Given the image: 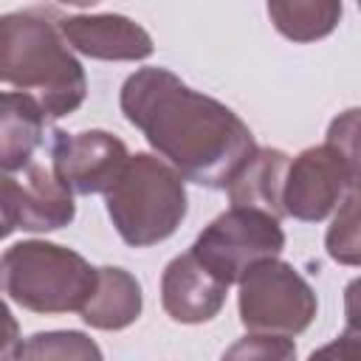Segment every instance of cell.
Segmentation results:
<instances>
[{"label":"cell","mask_w":361,"mask_h":361,"mask_svg":"<svg viewBox=\"0 0 361 361\" xmlns=\"http://www.w3.org/2000/svg\"><path fill=\"white\" fill-rule=\"evenodd\" d=\"M118 107L161 161L206 189H226L257 149L251 127L228 104L192 90L158 65L124 79Z\"/></svg>","instance_id":"6da1fadb"},{"label":"cell","mask_w":361,"mask_h":361,"mask_svg":"<svg viewBox=\"0 0 361 361\" xmlns=\"http://www.w3.org/2000/svg\"><path fill=\"white\" fill-rule=\"evenodd\" d=\"M0 82L37 99L48 118L71 116L87 96L82 62L42 11L0 14Z\"/></svg>","instance_id":"7a4b0ae2"},{"label":"cell","mask_w":361,"mask_h":361,"mask_svg":"<svg viewBox=\"0 0 361 361\" xmlns=\"http://www.w3.org/2000/svg\"><path fill=\"white\" fill-rule=\"evenodd\" d=\"M107 217L116 234L133 248L169 240L189 212L186 180L158 155L135 152L104 192Z\"/></svg>","instance_id":"3957f363"},{"label":"cell","mask_w":361,"mask_h":361,"mask_svg":"<svg viewBox=\"0 0 361 361\" xmlns=\"http://www.w3.org/2000/svg\"><path fill=\"white\" fill-rule=\"evenodd\" d=\"M96 274L99 268L79 251L48 240H23L0 254V293L42 316L79 313L96 288Z\"/></svg>","instance_id":"277c9868"},{"label":"cell","mask_w":361,"mask_h":361,"mask_svg":"<svg viewBox=\"0 0 361 361\" xmlns=\"http://www.w3.org/2000/svg\"><path fill=\"white\" fill-rule=\"evenodd\" d=\"M358 189V107L333 118L327 138L302 149L288 164L282 206L285 217L322 223Z\"/></svg>","instance_id":"5b68a950"},{"label":"cell","mask_w":361,"mask_h":361,"mask_svg":"<svg viewBox=\"0 0 361 361\" xmlns=\"http://www.w3.org/2000/svg\"><path fill=\"white\" fill-rule=\"evenodd\" d=\"M237 285V310L248 333L293 338L305 333L319 313L310 282L279 257L257 262Z\"/></svg>","instance_id":"8992f818"},{"label":"cell","mask_w":361,"mask_h":361,"mask_svg":"<svg viewBox=\"0 0 361 361\" xmlns=\"http://www.w3.org/2000/svg\"><path fill=\"white\" fill-rule=\"evenodd\" d=\"M282 248L285 231L276 217L257 209L231 206L197 234L189 251L223 285H234L257 262L276 259Z\"/></svg>","instance_id":"52a82bcc"},{"label":"cell","mask_w":361,"mask_h":361,"mask_svg":"<svg viewBox=\"0 0 361 361\" xmlns=\"http://www.w3.org/2000/svg\"><path fill=\"white\" fill-rule=\"evenodd\" d=\"M127 158V144L107 130H54L51 135V172L71 195H104Z\"/></svg>","instance_id":"ba28073f"},{"label":"cell","mask_w":361,"mask_h":361,"mask_svg":"<svg viewBox=\"0 0 361 361\" xmlns=\"http://www.w3.org/2000/svg\"><path fill=\"white\" fill-rule=\"evenodd\" d=\"M56 28L71 51L102 62H141L152 56L155 42L144 25L127 14H59Z\"/></svg>","instance_id":"9c48e42d"},{"label":"cell","mask_w":361,"mask_h":361,"mask_svg":"<svg viewBox=\"0 0 361 361\" xmlns=\"http://www.w3.org/2000/svg\"><path fill=\"white\" fill-rule=\"evenodd\" d=\"M228 296V285H223L214 274H209L192 251L178 254L161 274V305L164 313L178 324H203L212 322Z\"/></svg>","instance_id":"30bf717a"},{"label":"cell","mask_w":361,"mask_h":361,"mask_svg":"<svg viewBox=\"0 0 361 361\" xmlns=\"http://www.w3.org/2000/svg\"><path fill=\"white\" fill-rule=\"evenodd\" d=\"M14 195L20 217L17 228L23 231H56L76 217L73 195L56 180L51 166H25L23 178H14Z\"/></svg>","instance_id":"8fae6325"},{"label":"cell","mask_w":361,"mask_h":361,"mask_svg":"<svg viewBox=\"0 0 361 361\" xmlns=\"http://www.w3.org/2000/svg\"><path fill=\"white\" fill-rule=\"evenodd\" d=\"M288 164H290V155L285 149L257 147L226 186L231 206L257 209V212H265V214L282 220L285 217L282 189H285Z\"/></svg>","instance_id":"7c38bea8"},{"label":"cell","mask_w":361,"mask_h":361,"mask_svg":"<svg viewBox=\"0 0 361 361\" xmlns=\"http://www.w3.org/2000/svg\"><path fill=\"white\" fill-rule=\"evenodd\" d=\"M48 116L37 99L0 90V175L23 172L34 164V152L45 141Z\"/></svg>","instance_id":"4fadbf2b"},{"label":"cell","mask_w":361,"mask_h":361,"mask_svg":"<svg viewBox=\"0 0 361 361\" xmlns=\"http://www.w3.org/2000/svg\"><path fill=\"white\" fill-rule=\"evenodd\" d=\"M144 307L141 282L118 265H102L96 274V288L85 307L79 310L82 322L93 330H124L133 322H138Z\"/></svg>","instance_id":"5bb4252c"},{"label":"cell","mask_w":361,"mask_h":361,"mask_svg":"<svg viewBox=\"0 0 361 361\" xmlns=\"http://www.w3.org/2000/svg\"><path fill=\"white\" fill-rule=\"evenodd\" d=\"M344 6L336 0H276L268 3L274 28L290 42H316L336 31Z\"/></svg>","instance_id":"9a60e30c"},{"label":"cell","mask_w":361,"mask_h":361,"mask_svg":"<svg viewBox=\"0 0 361 361\" xmlns=\"http://www.w3.org/2000/svg\"><path fill=\"white\" fill-rule=\"evenodd\" d=\"M11 361H104V355L82 330H42L23 338Z\"/></svg>","instance_id":"2e32d148"},{"label":"cell","mask_w":361,"mask_h":361,"mask_svg":"<svg viewBox=\"0 0 361 361\" xmlns=\"http://www.w3.org/2000/svg\"><path fill=\"white\" fill-rule=\"evenodd\" d=\"M324 245H327L330 259L341 265H358L361 259L358 254V189L347 195V200L338 206L333 226L327 228Z\"/></svg>","instance_id":"e0dca14e"},{"label":"cell","mask_w":361,"mask_h":361,"mask_svg":"<svg viewBox=\"0 0 361 361\" xmlns=\"http://www.w3.org/2000/svg\"><path fill=\"white\" fill-rule=\"evenodd\" d=\"M220 361H296V344L285 336H265V333H248L237 338Z\"/></svg>","instance_id":"ac0fdd59"},{"label":"cell","mask_w":361,"mask_h":361,"mask_svg":"<svg viewBox=\"0 0 361 361\" xmlns=\"http://www.w3.org/2000/svg\"><path fill=\"white\" fill-rule=\"evenodd\" d=\"M358 358H361V333L350 322V327L338 338H333L330 344L313 350L307 361H358Z\"/></svg>","instance_id":"d6986e66"},{"label":"cell","mask_w":361,"mask_h":361,"mask_svg":"<svg viewBox=\"0 0 361 361\" xmlns=\"http://www.w3.org/2000/svg\"><path fill=\"white\" fill-rule=\"evenodd\" d=\"M17 195H14V178L0 175V240H6L11 231H17Z\"/></svg>","instance_id":"ffe728a7"},{"label":"cell","mask_w":361,"mask_h":361,"mask_svg":"<svg viewBox=\"0 0 361 361\" xmlns=\"http://www.w3.org/2000/svg\"><path fill=\"white\" fill-rule=\"evenodd\" d=\"M17 344H20V324L8 310V305L0 299V361H11Z\"/></svg>","instance_id":"44dd1931"}]
</instances>
